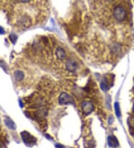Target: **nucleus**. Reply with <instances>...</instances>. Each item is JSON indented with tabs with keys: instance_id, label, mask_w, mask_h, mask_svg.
<instances>
[{
	"instance_id": "nucleus-5",
	"label": "nucleus",
	"mask_w": 134,
	"mask_h": 148,
	"mask_svg": "<svg viewBox=\"0 0 134 148\" xmlns=\"http://www.w3.org/2000/svg\"><path fill=\"white\" fill-rule=\"evenodd\" d=\"M66 68L69 72H75L78 68V64L75 60L70 59L68 60L66 63Z\"/></svg>"
},
{
	"instance_id": "nucleus-1",
	"label": "nucleus",
	"mask_w": 134,
	"mask_h": 148,
	"mask_svg": "<svg viewBox=\"0 0 134 148\" xmlns=\"http://www.w3.org/2000/svg\"><path fill=\"white\" fill-rule=\"evenodd\" d=\"M113 16L118 22H122L127 17V12L122 6L118 5L113 9Z\"/></svg>"
},
{
	"instance_id": "nucleus-6",
	"label": "nucleus",
	"mask_w": 134,
	"mask_h": 148,
	"mask_svg": "<svg viewBox=\"0 0 134 148\" xmlns=\"http://www.w3.org/2000/svg\"><path fill=\"white\" fill-rule=\"evenodd\" d=\"M57 58L60 60H64L66 58V53L62 47H57L55 52Z\"/></svg>"
},
{
	"instance_id": "nucleus-7",
	"label": "nucleus",
	"mask_w": 134,
	"mask_h": 148,
	"mask_svg": "<svg viewBox=\"0 0 134 148\" xmlns=\"http://www.w3.org/2000/svg\"><path fill=\"white\" fill-rule=\"evenodd\" d=\"M107 141H108V145H109L111 147L116 148L118 146V141L115 136H109L108 138H107Z\"/></svg>"
},
{
	"instance_id": "nucleus-10",
	"label": "nucleus",
	"mask_w": 134,
	"mask_h": 148,
	"mask_svg": "<svg viewBox=\"0 0 134 148\" xmlns=\"http://www.w3.org/2000/svg\"><path fill=\"white\" fill-rule=\"evenodd\" d=\"M128 125L132 135H134V116H131L128 120Z\"/></svg>"
},
{
	"instance_id": "nucleus-15",
	"label": "nucleus",
	"mask_w": 134,
	"mask_h": 148,
	"mask_svg": "<svg viewBox=\"0 0 134 148\" xmlns=\"http://www.w3.org/2000/svg\"><path fill=\"white\" fill-rule=\"evenodd\" d=\"M56 148H64V147L61 145H56Z\"/></svg>"
},
{
	"instance_id": "nucleus-13",
	"label": "nucleus",
	"mask_w": 134,
	"mask_h": 148,
	"mask_svg": "<svg viewBox=\"0 0 134 148\" xmlns=\"http://www.w3.org/2000/svg\"><path fill=\"white\" fill-rule=\"evenodd\" d=\"M10 39L12 40L13 43H15V41H16V36L15 34H11V35H10Z\"/></svg>"
},
{
	"instance_id": "nucleus-17",
	"label": "nucleus",
	"mask_w": 134,
	"mask_h": 148,
	"mask_svg": "<svg viewBox=\"0 0 134 148\" xmlns=\"http://www.w3.org/2000/svg\"><path fill=\"white\" fill-rule=\"evenodd\" d=\"M105 2H113V0H104Z\"/></svg>"
},
{
	"instance_id": "nucleus-11",
	"label": "nucleus",
	"mask_w": 134,
	"mask_h": 148,
	"mask_svg": "<svg viewBox=\"0 0 134 148\" xmlns=\"http://www.w3.org/2000/svg\"><path fill=\"white\" fill-rule=\"evenodd\" d=\"M101 88L102 90H104V91H107L109 89V85L107 83V80H102L101 82Z\"/></svg>"
},
{
	"instance_id": "nucleus-9",
	"label": "nucleus",
	"mask_w": 134,
	"mask_h": 148,
	"mask_svg": "<svg viewBox=\"0 0 134 148\" xmlns=\"http://www.w3.org/2000/svg\"><path fill=\"white\" fill-rule=\"evenodd\" d=\"M5 123L6 126H7L9 129H11V130H15V129H16V125H15V123L13 122V121L10 118V117H5Z\"/></svg>"
},
{
	"instance_id": "nucleus-18",
	"label": "nucleus",
	"mask_w": 134,
	"mask_h": 148,
	"mask_svg": "<svg viewBox=\"0 0 134 148\" xmlns=\"http://www.w3.org/2000/svg\"><path fill=\"white\" fill-rule=\"evenodd\" d=\"M133 111L134 112V104H133Z\"/></svg>"
},
{
	"instance_id": "nucleus-3",
	"label": "nucleus",
	"mask_w": 134,
	"mask_h": 148,
	"mask_svg": "<svg viewBox=\"0 0 134 148\" xmlns=\"http://www.w3.org/2000/svg\"><path fill=\"white\" fill-rule=\"evenodd\" d=\"M58 102L61 105H69V104H73L74 103L73 98L70 95H69L67 93L65 92L61 93L59 99H58Z\"/></svg>"
},
{
	"instance_id": "nucleus-16",
	"label": "nucleus",
	"mask_w": 134,
	"mask_h": 148,
	"mask_svg": "<svg viewBox=\"0 0 134 148\" xmlns=\"http://www.w3.org/2000/svg\"><path fill=\"white\" fill-rule=\"evenodd\" d=\"M4 33H5V30L2 27H0V34H4Z\"/></svg>"
},
{
	"instance_id": "nucleus-12",
	"label": "nucleus",
	"mask_w": 134,
	"mask_h": 148,
	"mask_svg": "<svg viewBox=\"0 0 134 148\" xmlns=\"http://www.w3.org/2000/svg\"><path fill=\"white\" fill-rule=\"evenodd\" d=\"M115 112H116V114L117 115V117H121L122 115V113H121V110H120V106L119 103H115Z\"/></svg>"
},
{
	"instance_id": "nucleus-8",
	"label": "nucleus",
	"mask_w": 134,
	"mask_h": 148,
	"mask_svg": "<svg viewBox=\"0 0 134 148\" xmlns=\"http://www.w3.org/2000/svg\"><path fill=\"white\" fill-rule=\"evenodd\" d=\"M14 79L17 82H20L24 79V73L21 71H16L14 72Z\"/></svg>"
},
{
	"instance_id": "nucleus-14",
	"label": "nucleus",
	"mask_w": 134,
	"mask_h": 148,
	"mask_svg": "<svg viewBox=\"0 0 134 148\" xmlns=\"http://www.w3.org/2000/svg\"><path fill=\"white\" fill-rule=\"evenodd\" d=\"M20 1L22 3H28V2H31V0H20Z\"/></svg>"
},
{
	"instance_id": "nucleus-4",
	"label": "nucleus",
	"mask_w": 134,
	"mask_h": 148,
	"mask_svg": "<svg viewBox=\"0 0 134 148\" xmlns=\"http://www.w3.org/2000/svg\"><path fill=\"white\" fill-rule=\"evenodd\" d=\"M81 108L84 114L86 115L91 114L92 112L94 110V106H93V103L89 101H84L81 104Z\"/></svg>"
},
{
	"instance_id": "nucleus-2",
	"label": "nucleus",
	"mask_w": 134,
	"mask_h": 148,
	"mask_svg": "<svg viewBox=\"0 0 134 148\" xmlns=\"http://www.w3.org/2000/svg\"><path fill=\"white\" fill-rule=\"evenodd\" d=\"M21 137L25 145H27L28 146H33L37 142V138L34 136H33L32 135H31L29 132H25V131L21 132Z\"/></svg>"
}]
</instances>
